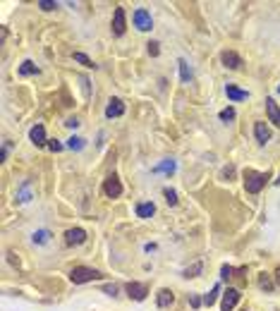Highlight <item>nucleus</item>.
Segmentation results:
<instances>
[{
	"instance_id": "obj_23",
	"label": "nucleus",
	"mask_w": 280,
	"mask_h": 311,
	"mask_svg": "<svg viewBox=\"0 0 280 311\" xmlns=\"http://www.w3.org/2000/svg\"><path fill=\"white\" fill-rule=\"evenodd\" d=\"M39 8H41V10H46V12H51V10H55V8H58V3H53V0H39Z\"/></svg>"
},
{
	"instance_id": "obj_20",
	"label": "nucleus",
	"mask_w": 280,
	"mask_h": 311,
	"mask_svg": "<svg viewBox=\"0 0 280 311\" xmlns=\"http://www.w3.org/2000/svg\"><path fill=\"white\" fill-rule=\"evenodd\" d=\"M218 292H220V285H215L213 290H211V294H206V297H204V304H206V306H211V304L218 299Z\"/></svg>"
},
{
	"instance_id": "obj_18",
	"label": "nucleus",
	"mask_w": 280,
	"mask_h": 311,
	"mask_svg": "<svg viewBox=\"0 0 280 311\" xmlns=\"http://www.w3.org/2000/svg\"><path fill=\"white\" fill-rule=\"evenodd\" d=\"M20 72H22V75H36V72H39V67H36L32 60H24L22 67H20Z\"/></svg>"
},
{
	"instance_id": "obj_32",
	"label": "nucleus",
	"mask_w": 280,
	"mask_h": 311,
	"mask_svg": "<svg viewBox=\"0 0 280 311\" xmlns=\"http://www.w3.org/2000/svg\"><path fill=\"white\" fill-rule=\"evenodd\" d=\"M103 290H106L108 294H113V297H115V294H118V287H115V285H106V287H103Z\"/></svg>"
},
{
	"instance_id": "obj_30",
	"label": "nucleus",
	"mask_w": 280,
	"mask_h": 311,
	"mask_svg": "<svg viewBox=\"0 0 280 311\" xmlns=\"http://www.w3.org/2000/svg\"><path fill=\"white\" fill-rule=\"evenodd\" d=\"M149 53L153 55V58L161 53V48H158V41H151V43H149Z\"/></svg>"
},
{
	"instance_id": "obj_31",
	"label": "nucleus",
	"mask_w": 280,
	"mask_h": 311,
	"mask_svg": "<svg viewBox=\"0 0 280 311\" xmlns=\"http://www.w3.org/2000/svg\"><path fill=\"white\" fill-rule=\"evenodd\" d=\"M48 149L51 151H63V144H60V141H48Z\"/></svg>"
},
{
	"instance_id": "obj_8",
	"label": "nucleus",
	"mask_w": 280,
	"mask_h": 311,
	"mask_svg": "<svg viewBox=\"0 0 280 311\" xmlns=\"http://www.w3.org/2000/svg\"><path fill=\"white\" fill-rule=\"evenodd\" d=\"M125 10L122 8H115V15H113V34L115 36H122L125 34Z\"/></svg>"
},
{
	"instance_id": "obj_17",
	"label": "nucleus",
	"mask_w": 280,
	"mask_h": 311,
	"mask_svg": "<svg viewBox=\"0 0 280 311\" xmlns=\"http://www.w3.org/2000/svg\"><path fill=\"white\" fill-rule=\"evenodd\" d=\"M258 287H261V290H273V287H275V285H273V280H270V275L268 273H261V275H258Z\"/></svg>"
},
{
	"instance_id": "obj_5",
	"label": "nucleus",
	"mask_w": 280,
	"mask_h": 311,
	"mask_svg": "<svg viewBox=\"0 0 280 311\" xmlns=\"http://www.w3.org/2000/svg\"><path fill=\"white\" fill-rule=\"evenodd\" d=\"M86 242V232L82 227H72V230H67L65 232V244H70V247H75V244H84Z\"/></svg>"
},
{
	"instance_id": "obj_14",
	"label": "nucleus",
	"mask_w": 280,
	"mask_h": 311,
	"mask_svg": "<svg viewBox=\"0 0 280 311\" xmlns=\"http://www.w3.org/2000/svg\"><path fill=\"white\" fill-rule=\"evenodd\" d=\"M172 299H175V294H172L170 290H161V292H158V297H156V301H158V306H161V309L170 306Z\"/></svg>"
},
{
	"instance_id": "obj_9",
	"label": "nucleus",
	"mask_w": 280,
	"mask_h": 311,
	"mask_svg": "<svg viewBox=\"0 0 280 311\" xmlns=\"http://www.w3.org/2000/svg\"><path fill=\"white\" fill-rule=\"evenodd\" d=\"M125 113V103L120 98H110L106 106V118H120Z\"/></svg>"
},
{
	"instance_id": "obj_35",
	"label": "nucleus",
	"mask_w": 280,
	"mask_h": 311,
	"mask_svg": "<svg viewBox=\"0 0 280 311\" xmlns=\"http://www.w3.org/2000/svg\"><path fill=\"white\" fill-rule=\"evenodd\" d=\"M278 91H280V86H278Z\"/></svg>"
},
{
	"instance_id": "obj_28",
	"label": "nucleus",
	"mask_w": 280,
	"mask_h": 311,
	"mask_svg": "<svg viewBox=\"0 0 280 311\" xmlns=\"http://www.w3.org/2000/svg\"><path fill=\"white\" fill-rule=\"evenodd\" d=\"M34 242H39V244H43V242H48V232H46V230H39V232L34 235Z\"/></svg>"
},
{
	"instance_id": "obj_19",
	"label": "nucleus",
	"mask_w": 280,
	"mask_h": 311,
	"mask_svg": "<svg viewBox=\"0 0 280 311\" xmlns=\"http://www.w3.org/2000/svg\"><path fill=\"white\" fill-rule=\"evenodd\" d=\"M75 60H77V63H82L84 67H96V65H94V60H91L89 55H84V53H75Z\"/></svg>"
},
{
	"instance_id": "obj_10",
	"label": "nucleus",
	"mask_w": 280,
	"mask_h": 311,
	"mask_svg": "<svg viewBox=\"0 0 280 311\" xmlns=\"http://www.w3.org/2000/svg\"><path fill=\"white\" fill-rule=\"evenodd\" d=\"M220 60H223V65H225L227 70H239V67H242V58H239L235 51H225Z\"/></svg>"
},
{
	"instance_id": "obj_24",
	"label": "nucleus",
	"mask_w": 280,
	"mask_h": 311,
	"mask_svg": "<svg viewBox=\"0 0 280 311\" xmlns=\"http://www.w3.org/2000/svg\"><path fill=\"white\" fill-rule=\"evenodd\" d=\"M220 120H235V108H225V110H220Z\"/></svg>"
},
{
	"instance_id": "obj_11",
	"label": "nucleus",
	"mask_w": 280,
	"mask_h": 311,
	"mask_svg": "<svg viewBox=\"0 0 280 311\" xmlns=\"http://www.w3.org/2000/svg\"><path fill=\"white\" fill-rule=\"evenodd\" d=\"M266 110H268V120L275 125V127H280V108L278 103L273 101V98H266Z\"/></svg>"
},
{
	"instance_id": "obj_22",
	"label": "nucleus",
	"mask_w": 280,
	"mask_h": 311,
	"mask_svg": "<svg viewBox=\"0 0 280 311\" xmlns=\"http://www.w3.org/2000/svg\"><path fill=\"white\" fill-rule=\"evenodd\" d=\"M153 170H156V172H172V170H175V163H172V161H165V163H161L158 168H153Z\"/></svg>"
},
{
	"instance_id": "obj_3",
	"label": "nucleus",
	"mask_w": 280,
	"mask_h": 311,
	"mask_svg": "<svg viewBox=\"0 0 280 311\" xmlns=\"http://www.w3.org/2000/svg\"><path fill=\"white\" fill-rule=\"evenodd\" d=\"M237 301H239V290H235V287H227V290L223 292L220 309H223V311H232L237 306Z\"/></svg>"
},
{
	"instance_id": "obj_25",
	"label": "nucleus",
	"mask_w": 280,
	"mask_h": 311,
	"mask_svg": "<svg viewBox=\"0 0 280 311\" xmlns=\"http://www.w3.org/2000/svg\"><path fill=\"white\" fill-rule=\"evenodd\" d=\"M232 273H235V268H232V266H223V268H220V278H223V280H230V278H232Z\"/></svg>"
},
{
	"instance_id": "obj_26",
	"label": "nucleus",
	"mask_w": 280,
	"mask_h": 311,
	"mask_svg": "<svg viewBox=\"0 0 280 311\" xmlns=\"http://www.w3.org/2000/svg\"><path fill=\"white\" fill-rule=\"evenodd\" d=\"M199 270H201V263H194L192 268H187V270H184V278H196L194 273H199Z\"/></svg>"
},
{
	"instance_id": "obj_15",
	"label": "nucleus",
	"mask_w": 280,
	"mask_h": 311,
	"mask_svg": "<svg viewBox=\"0 0 280 311\" xmlns=\"http://www.w3.org/2000/svg\"><path fill=\"white\" fill-rule=\"evenodd\" d=\"M225 94H227V98H232V101H244V98H247V91H242V89H237V86H232V84L225 86Z\"/></svg>"
},
{
	"instance_id": "obj_34",
	"label": "nucleus",
	"mask_w": 280,
	"mask_h": 311,
	"mask_svg": "<svg viewBox=\"0 0 280 311\" xmlns=\"http://www.w3.org/2000/svg\"><path fill=\"white\" fill-rule=\"evenodd\" d=\"M275 184H280V177H278V180H275Z\"/></svg>"
},
{
	"instance_id": "obj_33",
	"label": "nucleus",
	"mask_w": 280,
	"mask_h": 311,
	"mask_svg": "<svg viewBox=\"0 0 280 311\" xmlns=\"http://www.w3.org/2000/svg\"><path fill=\"white\" fill-rule=\"evenodd\" d=\"M273 280H275V285L280 287V268H275V273H273Z\"/></svg>"
},
{
	"instance_id": "obj_12",
	"label": "nucleus",
	"mask_w": 280,
	"mask_h": 311,
	"mask_svg": "<svg viewBox=\"0 0 280 311\" xmlns=\"http://www.w3.org/2000/svg\"><path fill=\"white\" fill-rule=\"evenodd\" d=\"M29 137H32V141L36 144V146H46V129H43V125H36V127H32V132H29Z\"/></svg>"
},
{
	"instance_id": "obj_7",
	"label": "nucleus",
	"mask_w": 280,
	"mask_h": 311,
	"mask_svg": "<svg viewBox=\"0 0 280 311\" xmlns=\"http://www.w3.org/2000/svg\"><path fill=\"white\" fill-rule=\"evenodd\" d=\"M127 292H129V297H132V299H137V301H144V299H146V294H149V290H146V285H144V282H129Z\"/></svg>"
},
{
	"instance_id": "obj_27",
	"label": "nucleus",
	"mask_w": 280,
	"mask_h": 311,
	"mask_svg": "<svg viewBox=\"0 0 280 311\" xmlns=\"http://www.w3.org/2000/svg\"><path fill=\"white\" fill-rule=\"evenodd\" d=\"M82 141H84V139H79V137H72V139L67 141V146H70V149H77V151H79V149H82V146H84Z\"/></svg>"
},
{
	"instance_id": "obj_29",
	"label": "nucleus",
	"mask_w": 280,
	"mask_h": 311,
	"mask_svg": "<svg viewBox=\"0 0 280 311\" xmlns=\"http://www.w3.org/2000/svg\"><path fill=\"white\" fill-rule=\"evenodd\" d=\"M165 201H168L170 206H175L177 204V194L172 192V189H165Z\"/></svg>"
},
{
	"instance_id": "obj_2",
	"label": "nucleus",
	"mask_w": 280,
	"mask_h": 311,
	"mask_svg": "<svg viewBox=\"0 0 280 311\" xmlns=\"http://www.w3.org/2000/svg\"><path fill=\"white\" fill-rule=\"evenodd\" d=\"M101 278V273L94 268H86V266H77V268H72V273H70V280L75 282V285H84V282H91V280Z\"/></svg>"
},
{
	"instance_id": "obj_1",
	"label": "nucleus",
	"mask_w": 280,
	"mask_h": 311,
	"mask_svg": "<svg viewBox=\"0 0 280 311\" xmlns=\"http://www.w3.org/2000/svg\"><path fill=\"white\" fill-rule=\"evenodd\" d=\"M268 180V172H256V170H247L244 172V187L249 194H258L263 189V184Z\"/></svg>"
},
{
	"instance_id": "obj_6",
	"label": "nucleus",
	"mask_w": 280,
	"mask_h": 311,
	"mask_svg": "<svg viewBox=\"0 0 280 311\" xmlns=\"http://www.w3.org/2000/svg\"><path fill=\"white\" fill-rule=\"evenodd\" d=\"M151 24H153V22H151V15L144 10V8H139V10L134 12V27H137L139 32H149Z\"/></svg>"
},
{
	"instance_id": "obj_16",
	"label": "nucleus",
	"mask_w": 280,
	"mask_h": 311,
	"mask_svg": "<svg viewBox=\"0 0 280 311\" xmlns=\"http://www.w3.org/2000/svg\"><path fill=\"white\" fill-rule=\"evenodd\" d=\"M153 213H156V206L153 204H139L137 206V215H139V218H151Z\"/></svg>"
},
{
	"instance_id": "obj_21",
	"label": "nucleus",
	"mask_w": 280,
	"mask_h": 311,
	"mask_svg": "<svg viewBox=\"0 0 280 311\" xmlns=\"http://www.w3.org/2000/svg\"><path fill=\"white\" fill-rule=\"evenodd\" d=\"M180 77H182V82H189V77H192V72H189V67H187V63L184 60H180Z\"/></svg>"
},
{
	"instance_id": "obj_4",
	"label": "nucleus",
	"mask_w": 280,
	"mask_h": 311,
	"mask_svg": "<svg viewBox=\"0 0 280 311\" xmlns=\"http://www.w3.org/2000/svg\"><path fill=\"white\" fill-rule=\"evenodd\" d=\"M103 194H106L108 199H115V196L122 194V184H120V180L115 175H110L106 182H103Z\"/></svg>"
},
{
	"instance_id": "obj_13",
	"label": "nucleus",
	"mask_w": 280,
	"mask_h": 311,
	"mask_svg": "<svg viewBox=\"0 0 280 311\" xmlns=\"http://www.w3.org/2000/svg\"><path fill=\"white\" fill-rule=\"evenodd\" d=\"M254 134H256L258 144H266V141L270 139V129L266 127V122H256V125H254Z\"/></svg>"
}]
</instances>
